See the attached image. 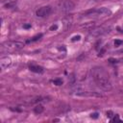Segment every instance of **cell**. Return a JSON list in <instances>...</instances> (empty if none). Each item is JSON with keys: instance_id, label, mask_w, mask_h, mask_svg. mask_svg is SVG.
<instances>
[{"instance_id": "30bf717a", "label": "cell", "mask_w": 123, "mask_h": 123, "mask_svg": "<svg viewBox=\"0 0 123 123\" xmlns=\"http://www.w3.org/2000/svg\"><path fill=\"white\" fill-rule=\"evenodd\" d=\"M43 111H44V108H43V106H42V105H37V106L34 108V111H35L37 114L41 113Z\"/></svg>"}, {"instance_id": "e0dca14e", "label": "cell", "mask_w": 123, "mask_h": 123, "mask_svg": "<svg viewBox=\"0 0 123 123\" xmlns=\"http://www.w3.org/2000/svg\"><path fill=\"white\" fill-rule=\"evenodd\" d=\"M80 39V36H77V37H74L73 38H72V40L73 41H75V40H79Z\"/></svg>"}, {"instance_id": "8fae6325", "label": "cell", "mask_w": 123, "mask_h": 123, "mask_svg": "<svg viewBox=\"0 0 123 123\" xmlns=\"http://www.w3.org/2000/svg\"><path fill=\"white\" fill-rule=\"evenodd\" d=\"M41 34H39V35H37V36H36V37H34L33 38H31V39H29L28 40V42H32V41H36V40H37L39 37H41Z\"/></svg>"}, {"instance_id": "5b68a950", "label": "cell", "mask_w": 123, "mask_h": 123, "mask_svg": "<svg viewBox=\"0 0 123 123\" xmlns=\"http://www.w3.org/2000/svg\"><path fill=\"white\" fill-rule=\"evenodd\" d=\"M75 8V4L71 0H63L60 3V10L62 12H69L73 11Z\"/></svg>"}, {"instance_id": "7a4b0ae2", "label": "cell", "mask_w": 123, "mask_h": 123, "mask_svg": "<svg viewBox=\"0 0 123 123\" xmlns=\"http://www.w3.org/2000/svg\"><path fill=\"white\" fill-rule=\"evenodd\" d=\"M111 14V11L108 8H99L86 11L84 15L85 16H92V17H107Z\"/></svg>"}, {"instance_id": "ac0fdd59", "label": "cell", "mask_w": 123, "mask_h": 123, "mask_svg": "<svg viewBox=\"0 0 123 123\" xmlns=\"http://www.w3.org/2000/svg\"><path fill=\"white\" fill-rule=\"evenodd\" d=\"M97 116H98V113H93V114H91V117H93V118H97Z\"/></svg>"}, {"instance_id": "52a82bcc", "label": "cell", "mask_w": 123, "mask_h": 123, "mask_svg": "<svg viewBox=\"0 0 123 123\" xmlns=\"http://www.w3.org/2000/svg\"><path fill=\"white\" fill-rule=\"evenodd\" d=\"M51 12H52V7L51 6H43L36 12V14L38 17H46V16L50 15Z\"/></svg>"}, {"instance_id": "8992f818", "label": "cell", "mask_w": 123, "mask_h": 123, "mask_svg": "<svg viewBox=\"0 0 123 123\" xmlns=\"http://www.w3.org/2000/svg\"><path fill=\"white\" fill-rule=\"evenodd\" d=\"M75 94L78 96H86V97H102L103 95L99 92L96 91H87V90H83L81 88H77L75 90Z\"/></svg>"}, {"instance_id": "7c38bea8", "label": "cell", "mask_w": 123, "mask_h": 123, "mask_svg": "<svg viewBox=\"0 0 123 123\" xmlns=\"http://www.w3.org/2000/svg\"><path fill=\"white\" fill-rule=\"evenodd\" d=\"M53 83L55 85H57V86H61L62 84V79H56V80L53 81Z\"/></svg>"}, {"instance_id": "9c48e42d", "label": "cell", "mask_w": 123, "mask_h": 123, "mask_svg": "<svg viewBox=\"0 0 123 123\" xmlns=\"http://www.w3.org/2000/svg\"><path fill=\"white\" fill-rule=\"evenodd\" d=\"M29 69L32 71V72H35V73H42L44 71L43 67L39 66V65H36V64H32L29 66Z\"/></svg>"}, {"instance_id": "2e32d148", "label": "cell", "mask_w": 123, "mask_h": 123, "mask_svg": "<svg viewBox=\"0 0 123 123\" xmlns=\"http://www.w3.org/2000/svg\"><path fill=\"white\" fill-rule=\"evenodd\" d=\"M57 28H58V26H57V25H53V26H51V27H50V30H51V31H52V30H56Z\"/></svg>"}, {"instance_id": "ba28073f", "label": "cell", "mask_w": 123, "mask_h": 123, "mask_svg": "<svg viewBox=\"0 0 123 123\" xmlns=\"http://www.w3.org/2000/svg\"><path fill=\"white\" fill-rule=\"evenodd\" d=\"M11 64H12V59L10 57H4L0 60V66L2 70L7 69Z\"/></svg>"}, {"instance_id": "5bb4252c", "label": "cell", "mask_w": 123, "mask_h": 123, "mask_svg": "<svg viewBox=\"0 0 123 123\" xmlns=\"http://www.w3.org/2000/svg\"><path fill=\"white\" fill-rule=\"evenodd\" d=\"M122 43H123V41H122V40H118V39H117V40H115V41H114V44H115V46L121 45Z\"/></svg>"}, {"instance_id": "3957f363", "label": "cell", "mask_w": 123, "mask_h": 123, "mask_svg": "<svg viewBox=\"0 0 123 123\" xmlns=\"http://www.w3.org/2000/svg\"><path fill=\"white\" fill-rule=\"evenodd\" d=\"M24 47V43L20 41H6L1 45V51H7V52H12L20 50Z\"/></svg>"}, {"instance_id": "6da1fadb", "label": "cell", "mask_w": 123, "mask_h": 123, "mask_svg": "<svg viewBox=\"0 0 123 123\" xmlns=\"http://www.w3.org/2000/svg\"><path fill=\"white\" fill-rule=\"evenodd\" d=\"M90 73L93 81L101 89L105 91H109L112 88L111 77L105 68L101 66H94L91 68Z\"/></svg>"}, {"instance_id": "9a60e30c", "label": "cell", "mask_w": 123, "mask_h": 123, "mask_svg": "<svg viewBox=\"0 0 123 123\" xmlns=\"http://www.w3.org/2000/svg\"><path fill=\"white\" fill-rule=\"evenodd\" d=\"M113 115V112L111 111H107V116L108 117H111Z\"/></svg>"}, {"instance_id": "4fadbf2b", "label": "cell", "mask_w": 123, "mask_h": 123, "mask_svg": "<svg viewBox=\"0 0 123 123\" xmlns=\"http://www.w3.org/2000/svg\"><path fill=\"white\" fill-rule=\"evenodd\" d=\"M14 4H15V2H11V3H8L7 5H5V7L8 9V8H12V7H13L14 6Z\"/></svg>"}, {"instance_id": "277c9868", "label": "cell", "mask_w": 123, "mask_h": 123, "mask_svg": "<svg viewBox=\"0 0 123 123\" xmlns=\"http://www.w3.org/2000/svg\"><path fill=\"white\" fill-rule=\"evenodd\" d=\"M111 27L110 25H102L100 27H97L93 30H91L90 32V36L92 37H100V36H103L107 33H109L111 31Z\"/></svg>"}, {"instance_id": "ffe728a7", "label": "cell", "mask_w": 123, "mask_h": 123, "mask_svg": "<svg viewBox=\"0 0 123 123\" xmlns=\"http://www.w3.org/2000/svg\"><path fill=\"white\" fill-rule=\"evenodd\" d=\"M24 27H25V28H29V27H31V25H25Z\"/></svg>"}, {"instance_id": "d6986e66", "label": "cell", "mask_w": 123, "mask_h": 123, "mask_svg": "<svg viewBox=\"0 0 123 123\" xmlns=\"http://www.w3.org/2000/svg\"><path fill=\"white\" fill-rule=\"evenodd\" d=\"M113 121H120V119H119V117H118V115H116L114 118H113Z\"/></svg>"}]
</instances>
